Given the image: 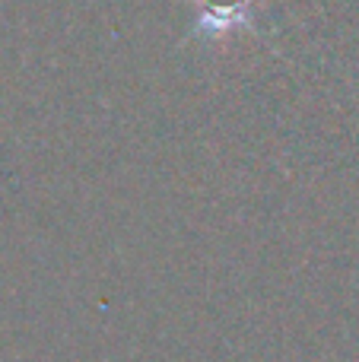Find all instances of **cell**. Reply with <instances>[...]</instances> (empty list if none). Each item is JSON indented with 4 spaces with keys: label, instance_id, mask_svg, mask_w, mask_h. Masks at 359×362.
I'll list each match as a JSON object with an SVG mask.
<instances>
[{
    "label": "cell",
    "instance_id": "1",
    "mask_svg": "<svg viewBox=\"0 0 359 362\" xmlns=\"http://www.w3.org/2000/svg\"><path fill=\"white\" fill-rule=\"evenodd\" d=\"M201 4V32L216 35L248 19V0H197Z\"/></svg>",
    "mask_w": 359,
    "mask_h": 362
}]
</instances>
